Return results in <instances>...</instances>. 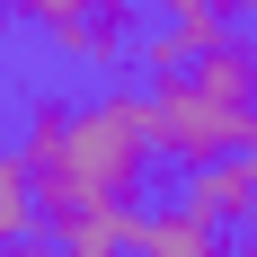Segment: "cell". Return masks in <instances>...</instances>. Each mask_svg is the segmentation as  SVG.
<instances>
[{"instance_id":"cell-1","label":"cell","mask_w":257,"mask_h":257,"mask_svg":"<svg viewBox=\"0 0 257 257\" xmlns=\"http://www.w3.org/2000/svg\"><path fill=\"white\" fill-rule=\"evenodd\" d=\"M18 169L36 195V231H62L71 213H142L151 186V124H142V89L106 80L89 98L36 89L18 115Z\"/></svg>"},{"instance_id":"cell-2","label":"cell","mask_w":257,"mask_h":257,"mask_svg":"<svg viewBox=\"0 0 257 257\" xmlns=\"http://www.w3.org/2000/svg\"><path fill=\"white\" fill-rule=\"evenodd\" d=\"M142 124H151V151L178 160V169H213L231 151H257V53H248V36H222L186 71L151 80Z\"/></svg>"},{"instance_id":"cell-3","label":"cell","mask_w":257,"mask_h":257,"mask_svg":"<svg viewBox=\"0 0 257 257\" xmlns=\"http://www.w3.org/2000/svg\"><path fill=\"white\" fill-rule=\"evenodd\" d=\"M124 257H239V239L213 231L204 213H186V204H151V213H133Z\"/></svg>"},{"instance_id":"cell-4","label":"cell","mask_w":257,"mask_h":257,"mask_svg":"<svg viewBox=\"0 0 257 257\" xmlns=\"http://www.w3.org/2000/svg\"><path fill=\"white\" fill-rule=\"evenodd\" d=\"M133 0H89V18L71 27V36H53V53L62 62H80V71H124L133 62Z\"/></svg>"},{"instance_id":"cell-5","label":"cell","mask_w":257,"mask_h":257,"mask_svg":"<svg viewBox=\"0 0 257 257\" xmlns=\"http://www.w3.org/2000/svg\"><path fill=\"white\" fill-rule=\"evenodd\" d=\"M178 204L186 213H204V222H213V231H248V222H257V178H248V169H239V160H213V169H186V195H178Z\"/></svg>"},{"instance_id":"cell-6","label":"cell","mask_w":257,"mask_h":257,"mask_svg":"<svg viewBox=\"0 0 257 257\" xmlns=\"http://www.w3.org/2000/svg\"><path fill=\"white\" fill-rule=\"evenodd\" d=\"M124 231H133V213H71L62 231H45L62 257H124Z\"/></svg>"},{"instance_id":"cell-7","label":"cell","mask_w":257,"mask_h":257,"mask_svg":"<svg viewBox=\"0 0 257 257\" xmlns=\"http://www.w3.org/2000/svg\"><path fill=\"white\" fill-rule=\"evenodd\" d=\"M9 18H18V27H36V36L53 45V36H71V27L89 18V0H9Z\"/></svg>"},{"instance_id":"cell-8","label":"cell","mask_w":257,"mask_h":257,"mask_svg":"<svg viewBox=\"0 0 257 257\" xmlns=\"http://www.w3.org/2000/svg\"><path fill=\"white\" fill-rule=\"evenodd\" d=\"M151 9H160L169 27H195V18H222V27H239L257 0H151Z\"/></svg>"},{"instance_id":"cell-9","label":"cell","mask_w":257,"mask_h":257,"mask_svg":"<svg viewBox=\"0 0 257 257\" xmlns=\"http://www.w3.org/2000/svg\"><path fill=\"white\" fill-rule=\"evenodd\" d=\"M0 257H62V248H53V239H36V231H27V239H0Z\"/></svg>"},{"instance_id":"cell-10","label":"cell","mask_w":257,"mask_h":257,"mask_svg":"<svg viewBox=\"0 0 257 257\" xmlns=\"http://www.w3.org/2000/svg\"><path fill=\"white\" fill-rule=\"evenodd\" d=\"M231 160H239V169H248V178H257V151H231Z\"/></svg>"},{"instance_id":"cell-11","label":"cell","mask_w":257,"mask_h":257,"mask_svg":"<svg viewBox=\"0 0 257 257\" xmlns=\"http://www.w3.org/2000/svg\"><path fill=\"white\" fill-rule=\"evenodd\" d=\"M248 27H257V9H248ZM248 53H257V36H248Z\"/></svg>"},{"instance_id":"cell-12","label":"cell","mask_w":257,"mask_h":257,"mask_svg":"<svg viewBox=\"0 0 257 257\" xmlns=\"http://www.w3.org/2000/svg\"><path fill=\"white\" fill-rule=\"evenodd\" d=\"M0 160H9V133H0Z\"/></svg>"},{"instance_id":"cell-13","label":"cell","mask_w":257,"mask_h":257,"mask_svg":"<svg viewBox=\"0 0 257 257\" xmlns=\"http://www.w3.org/2000/svg\"><path fill=\"white\" fill-rule=\"evenodd\" d=\"M0 18H9V0H0Z\"/></svg>"},{"instance_id":"cell-14","label":"cell","mask_w":257,"mask_h":257,"mask_svg":"<svg viewBox=\"0 0 257 257\" xmlns=\"http://www.w3.org/2000/svg\"><path fill=\"white\" fill-rule=\"evenodd\" d=\"M239 257H257V248H239Z\"/></svg>"}]
</instances>
